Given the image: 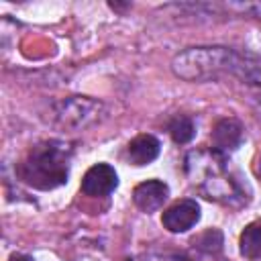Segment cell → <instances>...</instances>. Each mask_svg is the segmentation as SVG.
Wrapping results in <instances>:
<instances>
[{
  "label": "cell",
  "instance_id": "6da1fadb",
  "mask_svg": "<svg viewBox=\"0 0 261 261\" xmlns=\"http://www.w3.org/2000/svg\"><path fill=\"white\" fill-rule=\"evenodd\" d=\"M228 163L226 155L210 149V151H192L186 159V171L192 184L200 188L204 198L232 204L237 200H245L243 186L226 173Z\"/></svg>",
  "mask_w": 261,
  "mask_h": 261
},
{
  "label": "cell",
  "instance_id": "2e32d148",
  "mask_svg": "<svg viewBox=\"0 0 261 261\" xmlns=\"http://www.w3.org/2000/svg\"><path fill=\"white\" fill-rule=\"evenodd\" d=\"M257 169H259V175H261V159H259V167Z\"/></svg>",
  "mask_w": 261,
  "mask_h": 261
},
{
  "label": "cell",
  "instance_id": "9a60e30c",
  "mask_svg": "<svg viewBox=\"0 0 261 261\" xmlns=\"http://www.w3.org/2000/svg\"><path fill=\"white\" fill-rule=\"evenodd\" d=\"M10 261H35V259H33V257H29V255L14 253V255H10Z\"/></svg>",
  "mask_w": 261,
  "mask_h": 261
},
{
  "label": "cell",
  "instance_id": "7c38bea8",
  "mask_svg": "<svg viewBox=\"0 0 261 261\" xmlns=\"http://www.w3.org/2000/svg\"><path fill=\"white\" fill-rule=\"evenodd\" d=\"M167 130H169V135H171V139H173L175 143L186 145V143H190V141L194 139V135H196V124H194V120H192L190 116H181V114H179V116L171 118Z\"/></svg>",
  "mask_w": 261,
  "mask_h": 261
},
{
  "label": "cell",
  "instance_id": "ba28073f",
  "mask_svg": "<svg viewBox=\"0 0 261 261\" xmlns=\"http://www.w3.org/2000/svg\"><path fill=\"white\" fill-rule=\"evenodd\" d=\"M167 198H169V188L159 179H147L133 190V202L137 204L139 210L147 214L159 210Z\"/></svg>",
  "mask_w": 261,
  "mask_h": 261
},
{
  "label": "cell",
  "instance_id": "7a4b0ae2",
  "mask_svg": "<svg viewBox=\"0 0 261 261\" xmlns=\"http://www.w3.org/2000/svg\"><path fill=\"white\" fill-rule=\"evenodd\" d=\"M69 159L71 147L67 143L45 141L29 151L24 161L16 167V175L37 190H53L67 181Z\"/></svg>",
  "mask_w": 261,
  "mask_h": 261
},
{
  "label": "cell",
  "instance_id": "8992f818",
  "mask_svg": "<svg viewBox=\"0 0 261 261\" xmlns=\"http://www.w3.org/2000/svg\"><path fill=\"white\" fill-rule=\"evenodd\" d=\"M116 186H118V175H116L114 167H110L108 163L92 165L82 179V192L92 198L108 196L116 190Z\"/></svg>",
  "mask_w": 261,
  "mask_h": 261
},
{
  "label": "cell",
  "instance_id": "30bf717a",
  "mask_svg": "<svg viewBox=\"0 0 261 261\" xmlns=\"http://www.w3.org/2000/svg\"><path fill=\"white\" fill-rule=\"evenodd\" d=\"M159 151H161V143L153 135H139L126 147V155L133 165H147L155 161Z\"/></svg>",
  "mask_w": 261,
  "mask_h": 261
},
{
  "label": "cell",
  "instance_id": "277c9868",
  "mask_svg": "<svg viewBox=\"0 0 261 261\" xmlns=\"http://www.w3.org/2000/svg\"><path fill=\"white\" fill-rule=\"evenodd\" d=\"M102 112V104L86 98V96H71L67 100H61L55 106V118L61 126H69V128H84L92 122L98 120Z\"/></svg>",
  "mask_w": 261,
  "mask_h": 261
},
{
  "label": "cell",
  "instance_id": "8fae6325",
  "mask_svg": "<svg viewBox=\"0 0 261 261\" xmlns=\"http://www.w3.org/2000/svg\"><path fill=\"white\" fill-rule=\"evenodd\" d=\"M241 255L247 259H261V220L245 226L241 232Z\"/></svg>",
  "mask_w": 261,
  "mask_h": 261
},
{
  "label": "cell",
  "instance_id": "52a82bcc",
  "mask_svg": "<svg viewBox=\"0 0 261 261\" xmlns=\"http://www.w3.org/2000/svg\"><path fill=\"white\" fill-rule=\"evenodd\" d=\"M198 220H200V206L196 200H190V198L175 202L161 216V222L169 232H186Z\"/></svg>",
  "mask_w": 261,
  "mask_h": 261
},
{
  "label": "cell",
  "instance_id": "9c48e42d",
  "mask_svg": "<svg viewBox=\"0 0 261 261\" xmlns=\"http://www.w3.org/2000/svg\"><path fill=\"white\" fill-rule=\"evenodd\" d=\"M243 143V126L234 118H222L212 128V145L216 151H232Z\"/></svg>",
  "mask_w": 261,
  "mask_h": 261
},
{
  "label": "cell",
  "instance_id": "4fadbf2b",
  "mask_svg": "<svg viewBox=\"0 0 261 261\" xmlns=\"http://www.w3.org/2000/svg\"><path fill=\"white\" fill-rule=\"evenodd\" d=\"M192 245L202 253H218L222 249V232L216 228H208L200 237L192 241Z\"/></svg>",
  "mask_w": 261,
  "mask_h": 261
},
{
  "label": "cell",
  "instance_id": "3957f363",
  "mask_svg": "<svg viewBox=\"0 0 261 261\" xmlns=\"http://www.w3.org/2000/svg\"><path fill=\"white\" fill-rule=\"evenodd\" d=\"M228 47H190L177 53L171 69L186 82H208L224 75Z\"/></svg>",
  "mask_w": 261,
  "mask_h": 261
},
{
  "label": "cell",
  "instance_id": "5bb4252c",
  "mask_svg": "<svg viewBox=\"0 0 261 261\" xmlns=\"http://www.w3.org/2000/svg\"><path fill=\"white\" fill-rule=\"evenodd\" d=\"M163 261H192V259H188L186 255H165Z\"/></svg>",
  "mask_w": 261,
  "mask_h": 261
},
{
  "label": "cell",
  "instance_id": "5b68a950",
  "mask_svg": "<svg viewBox=\"0 0 261 261\" xmlns=\"http://www.w3.org/2000/svg\"><path fill=\"white\" fill-rule=\"evenodd\" d=\"M224 75H234L241 82L261 88V57L253 53H241L234 49H228Z\"/></svg>",
  "mask_w": 261,
  "mask_h": 261
}]
</instances>
